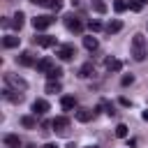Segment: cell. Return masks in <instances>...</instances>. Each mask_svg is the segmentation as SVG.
<instances>
[{"label": "cell", "instance_id": "1", "mask_svg": "<svg viewBox=\"0 0 148 148\" xmlns=\"http://www.w3.org/2000/svg\"><path fill=\"white\" fill-rule=\"evenodd\" d=\"M130 53H132V58H134L136 62H143V60H146V56H148V42H146L143 35H134V37H132V42H130Z\"/></svg>", "mask_w": 148, "mask_h": 148}, {"label": "cell", "instance_id": "2", "mask_svg": "<svg viewBox=\"0 0 148 148\" xmlns=\"http://www.w3.org/2000/svg\"><path fill=\"white\" fill-rule=\"evenodd\" d=\"M5 83H7V88H14L18 92H23L28 88V81L21 79V76H16V74H5Z\"/></svg>", "mask_w": 148, "mask_h": 148}, {"label": "cell", "instance_id": "3", "mask_svg": "<svg viewBox=\"0 0 148 148\" xmlns=\"http://www.w3.org/2000/svg\"><path fill=\"white\" fill-rule=\"evenodd\" d=\"M51 23H53V16H46V14L32 18V28H35V30H46Z\"/></svg>", "mask_w": 148, "mask_h": 148}, {"label": "cell", "instance_id": "4", "mask_svg": "<svg viewBox=\"0 0 148 148\" xmlns=\"http://www.w3.org/2000/svg\"><path fill=\"white\" fill-rule=\"evenodd\" d=\"M76 56V49L72 46V44H62L60 49H58V58L62 60V62H67V60H72Z\"/></svg>", "mask_w": 148, "mask_h": 148}, {"label": "cell", "instance_id": "5", "mask_svg": "<svg viewBox=\"0 0 148 148\" xmlns=\"http://www.w3.org/2000/svg\"><path fill=\"white\" fill-rule=\"evenodd\" d=\"M65 25H67V30H72V32H81V30H83V23H81L74 14L65 16Z\"/></svg>", "mask_w": 148, "mask_h": 148}, {"label": "cell", "instance_id": "6", "mask_svg": "<svg viewBox=\"0 0 148 148\" xmlns=\"http://www.w3.org/2000/svg\"><path fill=\"white\" fill-rule=\"evenodd\" d=\"M51 127H53L56 132L65 134V132H67V127H69V120H67L65 116H58V118H53V120H51Z\"/></svg>", "mask_w": 148, "mask_h": 148}, {"label": "cell", "instance_id": "7", "mask_svg": "<svg viewBox=\"0 0 148 148\" xmlns=\"http://www.w3.org/2000/svg\"><path fill=\"white\" fill-rule=\"evenodd\" d=\"M16 62H18L21 67H30V65H37L30 51H23V53H18V56H16Z\"/></svg>", "mask_w": 148, "mask_h": 148}, {"label": "cell", "instance_id": "8", "mask_svg": "<svg viewBox=\"0 0 148 148\" xmlns=\"http://www.w3.org/2000/svg\"><path fill=\"white\" fill-rule=\"evenodd\" d=\"M35 44L49 49V46H56V37H51V35H37L35 37Z\"/></svg>", "mask_w": 148, "mask_h": 148}, {"label": "cell", "instance_id": "9", "mask_svg": "<svg viewBox=\"0 0 148 148\" xmlns=\"http://www.w3.org/2000/svg\"><path fill=\"white\" fill-rule=\"evenodd\" d=\"M49 111V102L46 99H35L32 102V113L35 116H42V113H46Z\"/></svg>", "mask_w": 148, "mask_h": 148}, {"label": "cell", "instance_id": "10", "mask_svg": "<svg viewBox=\"0 0 148 148\" xmlns=\"http://www.w3.org/2000/svg\"><path fill=\"white\" fill-rule=\"evenodd\" d=\"M2 97H5V99H9V102H21V99H23V92L12 90V88H5V90H2Z\"/></svg>", "mask_w": 148, "mask_h": 148}, {"label": "cell", "instance_id": "11", "mask_svg": "<svg viewBox=\"0 0 148 148\" xmlns=\"http://www.w3.org/2000/svg\"><path fill=\"white\" fill-rule=\"evenodd\" d=\"M92 116H95V111H90V109H79L76 111V120L79 123H88V120H92Z\"/></svg>", "mask_w": 148, "mask_h": 148}, {"label": "cell", "instance_id": "12", "mask_svg": "<svg viewBox=\"0 0 148 148\" xmlns=\"http://www.w3.org/2000/svg\"><path fill=\"white\" fill-rule=\"evenodd\" d=\"M35 67H37V72H44V74H46V72L53 67V60H51V58H42V60H37Z\"/></svg>", "mask_w": 148, "mask_h": 148}, {"label": "cell", "instance_id": "13", "mask_svg": "<svg viewBox=\"0 0 148 148\" xmlns=\"http://www.w3.org/2000/svg\"><path fill=\"white\" fill-rule=\"evenodd\" d=\"M104 65H106V69H109V72H120V69H123V62H120L118 58H106V62H104Z\"/></svg>", "mask_w": 148, "mask_h": 148}, {"label": "cell", "instance_id": "14", "mask_svg": "<svg viewBox=\"0 0 148 148\" xmlns=\"http://www.w3.org/2000/svg\"><path fill=\"white\" fill-rule=\"evenodd\" d=\"M120 30H123V21L113 18V21H109V23H106V32H109V35H113V32H120Z\"/></svg>", "mask_w": 148, "mask_h": 148}, {"label": "cell", "instance_id": "15", "mask_svg": "<svg viewBox=\"0 0 148 148\" xmlns=\"http://www.w3.org/2000/svg\"><path fill=\"white\" fill-rule=\"evenodd\" d=\"M18 42H21V37H14V35H7V37L2 39V46H5V49H16V46H18Z\"/></svg>", "mask_w": 148, "mask_h": 148}, {"label": "cell", "instance_id": "16", "mask_svg": "<svg viewBox=\"0 0 148 148\" xmlns=\"http://www.w3.org/2000/svg\"><path fill=\"white\" fill-rule=\"evenodd\" d=\"M60 106H62V109H65V111H72V109H74V106H76V99H74V97H72V95H65V97H62V99H60Z\"/></svg>", "mask_w": 148, "mask_h": 148}, {"label": "cell", "instance_id": "17", "mask_svg": "<svg viewBox=\"0 0 148 148\" xmlns=\"http://www.w3.org/2000/svg\"><path fill=\"white\" fill-rule=\"evenodd\" d=\"M12 18H14V21H12V25H14L16 30H21V28H23V23H25V14H23V12H16Z\"/></svg>", "mask_w": 148, "mask_h": 148}, {"label": "cell", "instance_id": "18", "mask_svg": "<svg viewBox=\"0 0 148 148\" xmlns=\"http://www.w3.org/2000/svg\"><path fill=\"white\" fill-rule=\"evenodd\" d=\"M5 143H7L9 148H21V139H18L16 134H5Z\"/></svg>", "mask_w": 148, "mask_h": 148}, {"label": "cell", "instance_id": "19", "mask_svg": "<svg viewBox=\"0 0 148 148\" xmlns=\"http://www.w3.org/2000/svg\"><path fill=\"white\" fill-rule=\"evenodd\" d=\"M46 76H49V81H60V76H62V69L53 65V67H51V69L46 72Z\"/></svg>", "mask_w": 148, "mask_h": 148}, {"label": "cell", "instance_id": "20", "mask_svg": "<svg viewBox=\"0 0 148 148\" xmlns=\"http://www.w3.org/2000/svg\"><path fill=\"white\" fill-rule=\"evenodd\" d=\"M21 125H23L25 130H35V127H37V120H35V116H23V118H21Z\"/></svg>", "mask_w": 148, "mask_h": 148}, {"label": "cell", "instance_id": "21", "mask_svg": "<svg viewBox=\"0 0 148 148\" xmlns=\"http://www.w3.org/2000/svg\"><path fill=\"white\" fill-rule=\"evenodd\" d=\"M90 74H92V62H83L81 69H79V76H81V79H88Z\"/></svg>", "mask_w": 148, "mask_h": 148}, {"label": "cell", "instance_id": "22", "mask_svg": "<svg viewBox=\"0 0 148 148\" xmlns=\"http://www.w3.org/2000/svg\"><path fill=\"white\" fill-rule=\"evenodd\" d=\"M83 46H86L88 51H95V49H97V37H92V35H90V37H83Z\"/></svg>", "mask_w": 148, "mask_h": 148}, {"label": "cell", "instance_id": "23", "mask_svg": "<svg viewBox=\"0 0 148 148\" xmlns=\"http://www.w3.org/2000/svg\"><path fill=\"white\" fill-rule=\"evenodd\" d=\"M90 5H92V9H95V12H97V14H104V12H106V9H109V7H106V2H104V0H92V2H90Z\"/></svg>", "mask_w": 148, "mask_h": 148}, {"label": "cell", "instance_id": "24", "mask_svg": "<svg viewBox=\"0 0 148 148\" xmlns=\"http://www.w3.org/2000/svg\"><path fill=\"white\" fill-rule=\"evenodd\" d=\"M46 92H49V95L60 92V81H49V83H46Z\"/></svg>", "mask_w": 148, "mask_h": 148}, {"label": "cell", "instance_id": "25", "mask_svg": "<svg viewBox=\"0 0 148 148\" xmlns=\"http://www.w3.org/2000/svg\"><path fill=\"white\" fill-rule=\"evenodd\" d=\"M127 134H130V127L120 123V125L116 127V136H118V139H127Z\"/></svg>", "mask_w": 148, "mask_h": 148}, {"label": "cell", "instance_id": "26", "mask_svg": "<svg viewBox=\"0 0 148 148\" xmlns=\"http://www.w3.org/2000/svg\"><path fill=\"white\" fill-rule=\"evenodd\" d=\"M46 7L53 9V12H60L62 9V0H46Z\"/></svg>", "mask_w": 148, "mask_h": 148}, {"label": "cell", "instance_id": "27", "mask_svg": "<svg viewBox=\"0 0 148 148\" xmlns=\"http://www.w3.org/2000/svg\"><path fill=\"white\" fill-rule=\"evenodd\" d=\"M132 83H134V76H132V74H125V76L120 79V86H125V88L132 86Z\"/></svg>", "mask_w": 148, "mask_h": 148}, {"label": "cell", "instance_id": "28", "mask_svg": "<svg viewBox=\"0 0 148 148\" xmlns=\"http://www.w3.org/2000/svg\"><path fill=\"white\" fill-rule=\"evenodd\" d=\"M113 9H116V12H125V9H127V2H123V0H116V2H113Z\"/></svg>", "mask_w": 148, "mask_h": 148}, {"label": "cell", "instance_id": "29", "mask_svg": "<svg viewBox=\"0 0 148 148\" xmlns=\"http://www.w3.org/2000/svg\"><path fill=\"white\" fill-rule=\"evenodd\" d=\"M88 28H90V30H92V32H97V30H102V23H99V21H97V18H92V21H90V23H88Z\"/></svg>", "mask_w": 148, "mask_h": 148}, {"label": "cell", "instance_id": "30", "mask_svg": "<svg viewBox=\"0 0 148 148\" xmlns=\"http://www.w3.org/2000/svg\"><path fill=\"white\" fill-rule=\"evenodd\" d=\"M130 9H132V12H139V9H141V2H139V0H132V2H130Z\"/></svg>", "mask_w": 148, "mask_h": 148}, {"label": "cell", "instance_id": "31", "mask_svg": "<svg viewBox=\"0 0 148 148\" xmlns=\"http://www.w3.org/2000/svg\"><path fill=\"white\" fill-rule=\"evenodd\" d=\"M120 104H123V106H132V102H130L127 97H120Z\"/></svg>", "mask_w": 148, "mask_h": 148}, {"label": "cell", "instance_id": "32", "mask_svg": "<svg viewBox=\"0 0 148 148\" xmlns=\"http://www.w3.org/2000/svg\"><path fill=\"white\" fill-rule=\"evenodd\" d=\"M30 2H35V5H44V7H46V0H30Z\"/></svg>", "mask_w": 148, "mask_h": 148}, {"label": "cell", "instance_id": "33", "mask_svg": "<svg viewBox=\"0 0 148 148\" xmlns=\"http://www.w3.org/2000/svg\"><path fill=\"white\" fill-rule=\"evenodd\" d=\"M42 148H58V146H56V143H44Z\"/></svg>", "mask_w": 148, "mask_h": 148}, {"label": "cell", "instance_id": "34", "mask_svg": "<svg viewBox=\"0 0 148 148\" xmlns=\"http://www.w3.org/2000/svg\"><path fill=\"white\" fill-rule=\"evenodd\" d=\"M141 118H143V120H148V109H146V111L141 113Z\"/></svg>", "mask_w": 148, "mask_h": 148}, {"label": "cell", "instance_id": "35", "mask_svg": "<svg viewBox=\"0 0 148 148\" xmlns=\"http://www.w3.org/2000/svg\"><path fill=\"white\" fill-rule=\"evenodd\" d=\"M65 148H76V146H74V143H67V146H65Z\"/></svg>", "mask_w": 148, "mask_h": 148}, {"label": "cell", "instance_id": "36", "mask_svg": "<svg viewBox=\"0 0 148 148\" xmlns=\"http://www.w3.org/2000/svg\"><path fill=\"white\" fill-rule=\"evenodd\" d=\"M139 2H141V5H143V2H148V0H139Z\"/></svg>", "mask_w": 148, "mask_h": 148}, {"label": "cell", "instance_id": "37", "mask_svg": "<svg viewBox=\"0 0 148 148\" xmlns=\"http://www.w3.org/2000/svg\"><path fill=\"white\" fill-rule=\"evenodd\" d=\"M86 148H97V146H86Z\"/></svg>", "mask_w": 148, "mask_h": 148}, {"label": "cell", "instance_id": "38", "mask_svg": "<svg viewBox=\"0 0 148 148\" xmlns=\"http://www.w3.org/2000/svg\"><path fill=\"white\" fill-rule=\"evenodd\" d=\"M25 148H35V146H25Z\"/></svg>", "mask_w": 148, "mask_h": 148}]
</instances>
